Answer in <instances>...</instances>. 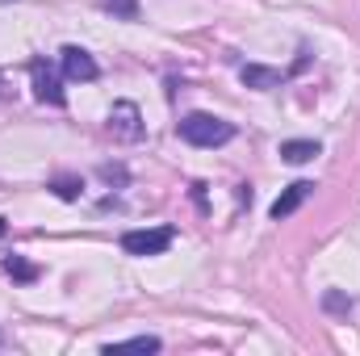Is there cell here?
Listing matches in <instances>:
<instances>
[{
  "mask_svg": "<svg viewBox=\"0 0 360 356\" xmlns=\"http://www.w3.org/2000/svg\"><path fill=\"white\" fill-rule=\"evenodd\" d=\"M105 8H117L122 17H139V4L134 0H105Z\"/></svg>",
  "mask_w": 360,
  "mask_h": 356,
  "instance_id": "cell-12",
  "label": "cell"
},
{
  "mask_svg": "<svg viewBox=\"0 0 360 356\" xmlns=\"http://www.w3.org/2000/svg\"><path fill=\"white\" fill-rule=\"evenodd\" d=\"M30 76H34V96L42 105H63V80L55 76V68L46 59H34L30 63Z\"/></svg>",
  "mask_w": 360,
  "mask_h": 356,
  "instance_id": "cell-4",
  "label": "cell"
},
{
  "mask_svg": "<svg viewBox=\"0 0 360 356\" xmlns=\"http://www.w3.org/2000/svg\"><path fill=\"white\" fill-rule=\"evenodd\" d=\"M310 193H314V184H310V180H297V184H289V189H285V193H281V197L272 201L269 214L276 218V222H281V218H289V214H293V210H297V205H302V201L310 197Z\"/></svg>",
  "mask_w": 360,
  "mask_h": 356,
  "instance_id": "cell-6",
  "label": "cell"
},
{
  "mask_svg": "<svg viewBox=\"0 0 360 356\" xmlns=\"http://www.w3.org/2000/svg\"><path fill=\"white\" fill-rule=\"evenodd\" d=\"M327 306H331V310H348V302H344L340 293H331V298H327Z\"/></svg>",
  "mask_w": 360,
  "mask_h": 356,
  "instance_id": "cell-13",
  "label": "cell"
},
{
  "mask_svg": "<svg viewBox=\"0 0 360 356\" xmlns=\"http://www.w3.org/2000/svg\"><path fill=\"white\" fill-rule=\"evenodd\" d=\"M63 76L68 80H96V59L80 46H63Z\"/></svg>",
  "mask_w": 360,
  "mask_h": 356,
  "instance_id": "cell-5",
  "label": "cell"
},
{
  "mask_svg": "<svg viewBox=\"0 0 360 356\" xmlns=\"http://www.w3.org/2000/svg\"><path fill=\"white\" fill-rule=\"evenodd\" d=\"M109 130H113V139L134 143V139L143 134V113H139V105H134V101H117V105L109 109Z\"/></svg>",
  "mask_w": 360,
  "mask_h": 356,
  "instance_id": "cell-3",
  "label": "cell"
},
{
  "mask_svg": "<svg viewBox=\"0 0 360 356\" xmlns=\"http://www.w3.org/2000/svg\"><path fill=\"white\" fill-rule=\"evenodd\" d=\"M176 130L193 147H222V143L235 139V126L226 117H214V113H188V117H180Z\"/></svg>",
  "mask_w": 360,
  "mask_h": 356,
  "instance_id": "cell-1",
  "label": "cell"
},
{
  "mask_svg": "<svg viewBox=\"0 0 360 356\" xmlns=\"http://www.w3.org/2000/svg\"><path fill=\"white\" fill-rule=\"evenodd\" d=\"M105 352H160V340H155V336H134V340L109 344Z\"/></svg>",
  "mask_w": 360,
  "mask_h": 356,
  "instance_id": "cell-9",
  "label": "cell"
},
{
  "mask_svg": "<svg viewBox=\"0 0 360 356\" xmlns=\"http://www.w3.org/2000/svg\"><path fill=\"white\" fill-rule=\"evenodd\" d=\"M4 272H8L13 281H25V285H30V281H38V268L30 265L25 256H4Z\"/></svg>",
  "mask_w": 360,
  "mask_h": 356,
  "instance_id": "cell-10",
  "label": "cell"
},
{
  "mask_svg": "<svg viewBox=\"0 0 360 356\" xmlns=\"http://www.w3.org/2000/svg\"><path fill=\"white\" fill-rule=\"evenodd\" d=\"M122 248L130 256H160L172 248V231L168 227H151V231H126L122 235Z\"/></svg>",
  "mask_w": 360,
  "mask_h": 356,
  "instance_id": "cell-2",
  "label": "cell"
},
{
  "mask_svg": "<svg viewBox=\"0 0 360 356\" xmlns=\"http://www.w3.org/2000/svg\"><path fill=\"white\" fill-rule=\"evenodd\" d=\"M319 155V143H310V139H289V143H281V160L285 164H306V160H314Z\"/></svg>",
  "mask_w": 360,
  "mask_h": 356,
  "instance_id": "cell-8",
  "label": "cell"
},
{
  "mask_svg": "<svg viewBox=\"0 0 360 356\" xmlns=\"http://www.w3.org/2000/svg\"><path fill=\"white\" fill-rule=\"evenodd\" d=\"M0 235H4V218H0Z\"/></svg>",
  "mask_w": 360,
  "mask_h": 356,
  "instance_id": "cell-14",
  "label": "cell"
},
{
  "mask_svg": "<svg viewBox=\"0 0 360 356\" xmlns=\"http://www.w3.org/2000/svg\"><path fill=\"white\" fill-rule=\"evenodd\" d=\"M55 193L72 201V197H80V180H76V177H59V180H55Z\"/></svg>",
  "mask_w": 360,
  "mask_h": 356,
  "instance_id": "cell-11",
  "label": "cell"
},
{
  "mask_svg": "<svg viewBox=\"0 0 360 356\" xmlns=\"http://www.w3.org/2000/svg\"><path fill=\"white\" fill-rule=\"evenodd\" d=\"M239 80H243L248 89H276V84L285 80V72H276V68H260V63H243V68H239Z\"/></svg>",
  "mask_w": 360,
  "mask_h": 356,
  "instance_id": "cell-7",
  "label": "cell"
}]
</instances>
